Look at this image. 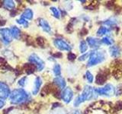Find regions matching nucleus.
Wrapping results in <instances>:
<instances>
[{
  "mask_svg": "<svg viewBox=\"0 0 122 114\" xmlns=\"http://www.w3.org/2000/svg\"><path fill=\"white\" fill-rule=\"evenodd\" d=\"M37 44L41 46V47H43V46L44 45V39L43 37H37Z\"/></svg>",
  "mask_w": 122,
  "mask_h": 114,
  "instance_id": "nucleus-29",
  "label": "nucleus"
},
{
  "mask_svg": "<svg viewBox=\"0 0 122 114\" xmlns=\"http://www.w3.org/2000/svg\"><path fill=\"white\" fill-rule=\"evenodd\" d=\"M29 61L30 62L35 64V66L37 67L38 71H42L44 68V62L39 56H37L36 54H31L29 56Z\"/></svg>",
  "mask_w": 122,
  "mask_h": 114,
  "instance_id": "nucleus-5",
  "label": "nucleus"
},
{
  "mask_svg": "<svg viewBox=\"0 0 122 114\" xmlns=\"http://www.w3.org/2000/svg\"><path fill=\"white\" fill-rule=\"evenodd\" d=\"M109 52L110 55L112 57H114V58H117V57H118L121 55L120 49L117 46H112V47H111L109 49Z\"/></svg>",
  "mask_w": 122,
  "mask_h": 114,
  "instance_id": "nucleus-13",
  "label": "nucleus"
},
{
  "mask_svg": "<svg viewBox=\"0 0 122 114\" xmlns=\"http://www.w3.org/2000/svg\"><path fill=\"white\" fill-rule=\"evenodd\" d=\"M21 18H26V19H28V20H30V19H32L33 18V11L31 9H27L22 14V16Z\"/></svg>",
  "mask_w": 122,
  "mask_h": 114,
  "instance_id": "nucleus-17",
  "label": "nucleus"
},
{
  "mask_svg": "<svg viewBox=\"0 0 122 114\" xmlns=\"http://www.w3.org/2000/svg\"><path fill=\"white\" fill-rule=\"evenodd\" d=\"M76 58V56L75 54H73L72 52H70V53L68 54V59H69V60L72 61V60H74Z\"/></svg>",
  "mask_w": 122,
  "mask_h": 114,
  "instance_id": "nucleus-31",
  "label": "nucleus"
},
{
  "mask_svg": "<svg viewBox=\"0 0 122 114\" xmlns=\"http://www.w3.org/2000/svg\"><path fill=\"white\" fill-rule=\"evenodd\" d=\"M54 83L60 89H64L65 87H66V81H65L63 78L60 77V76H58L54 79Z\"/></svg>",
  "mask_w": 122,
  "mask_h": 114,
  "instance_id": "nucleus-14",
  "label": "nucleus"
},
{
  "mask_svg": "<svg viewBox=\"0 0 122 114\" xmlns=\"http://www.w3.org/2000/svg\"><path fill=\"white\" fill-rule=\"evenodd\" d=\"M73 114H81V112H80L79 110L76 109V110H75V111L73 112Z\"/></svg>",
  "mask_w": 122,
  "mask_h": 114,
  "instance_id": "nucleus-38",
  "label": "nucleus"
},
{
  "mask_svg": "<svg viewBox=\"0 0 122 114\" xmlns=\"http://www.w3.org/2000/svg\"><path fill=\"white\" fill-rule=\"evenodd\" d=\"M88 49V44L86 41L82 40L80 42V44H79V50L82 53H85L86 51Z\"/></svg>",
  "mask_w": 122,
  "mask_h": 114,
  "instance_id": "nucleus-22",
  "label": "nucleus"
},
{
  "mask_svg": "<svg viewBox=\"0 0 122 114\" xmlns=\"http://www.w3.org/2000/svg\"><path fill=\"white\" fill-rule=\"evenodd\" d=\"M105 75L104 73H99L97 75V77H96V83L98 85H102L104 84L106 81V77H105Z\"/></svg>",
  "mask_w": 122,
  "mask_h": 114,
  "instance_id": "nucleus-18",
  "label": "nucleus"
},
{
  "mask_svg": "<svg viewBox=\"0 0 122 114\" xmlns=\"http://www.w3.org/2000/svg\"><path fill=\"white\" fill-rule=\"evenodd\" d=\"M0 35L2 41L5 43H9L12 40V36L11 34V31L8 28H0Z\"/></svg>",
  "mask_w": 122,
  "mask_h": 114,
  "instance_id": "nucleus-7",
  "label": "nucleus"
},
{
  "mask_svg": "<svg viewBox=\"0 0 122 114\" xmlns=\"http://www.w3.org/2000/svg\"><path fill=\"white\" fill-rule=\"evenodd\" d=\"M2 2H0V8L2 7Z\"/></svg>",
  "mask_w": 122,
  "mask_h": 114,
  "instance_id": "nucleus-39",
  "label": "nucleus"
},
{
  "mask_svg": "<svg viewBox=\"0 0 122 114\" xmlns=\"http://www.w3.org/2000/svg\"><path fill=\"white\" fill-rule=\"evenodd\" d=\"M51 12L53 13V15L56 18L59 19L60 18V11L57 9L56 7H51Z\"/></svg>",
  "mask_w": 122,
  "mask_h": 114,
  "instance_id": "nucleus-23",
  "label": "nucleus"
},
{
  "mask_svg": "<svg viewBox=\"0 0 122 114\" xmlns=\"http://www.w3.org/2000/svg\"><path fill=\"white\" fill-rule=\"evenodd\" d=\"M104 24L106 25H108V26H112V25H114V24H117V21L114 18H111V19H109V20L105 21Z\"/></svg>",
  "mask_w": 122,
  "mask_h": 114,
  "instance_id": "nucleus-27",
  "label": "nucleus"
},
{
  "mask_svg": "<svg viewBox=\"0 0 122 114\" xmlns=\"http://www.w3.org/2000/svg\"><path fill=\"white\" fill-rule=\"evenodd\" d=\"M17 12H18L17 10H15V9H14V10H11V13H10L11 16V17H15V15H16Z\"/></svg>",
  "mask_w": 122,
  "mask_h": 114,
  "instance_id": "nucleus-34",
  "label": "nucleus"
},
{
  "mask_svg": "<svg viewBox=\"0 0 122 114\" xmlns=\"http://www.w3.org/2000/svg\"><path fill=\"white\" fill-rule=\"evenodd\" d=\"M42 85V80L40 77H37L35 78V81H34V88H33V90H32V93L34 95H36L38 91L40 90V87Z\"/></svg>",
  "mask_w": 122,
  "mask_h": 114,
  "instance_id": "nucleus-12",
  "label": "nucleus"
},
{
  "mask_svg": "<svg viewBox=\"0 0 122 114\" xmlns=\"http://www.w3.org/2000/svg\"><path fill=\"white\" fill-rule=\"evenodd\" d=\"M26 80H27V77H23L21 79H19L18 81V85H20L21 87H24L26 85Z\"/></svg>",
  "mask_w": 122,
  "mask_h": 114,
  "instance_id": "nucleus-28",
  "label": "nucleus"
},
{
  "mask_svg": "<svg viewBox=\"0 0 122 114\" xmlns=\"http://www.w3.org/2000/svg\"><path fill=\"white\" fill-rule=\"evenodd\" d=\"M53 114H66L63 109H56L55 112H53Z\"/></svg>",
  "mask_w": 122,
  "mask_h": 114,
  "instance_id": "nucleus-33",
  "label": "nucleus"
},
{
  "mask_svg": "<svg viewBox=\"0 0 122 114\" xmlns=\"http://www.w3.org/2000/svg\"><path fill=\"white\" fill-rule=\"evenodd\" d=\"M39 25L42 28L45 32L47 33H51V25L49 24V23L44 20L43 18H40L39 19Z\"/></svg>",
  "mask_w": 122,
  "mask_h": 114,
  "instance_id": "nucleus-11",
  "label": "nucleus"
},
{
  "mask_svg": "<svg viewBox=\"0 0 122 114\" xmlns=\"http://www.w3.org/2000/svg\"><path fill=\"white\" fill-rule=\"evenodd\" d=\"M6 65V60L2 58V57H0V66H5Z\"/></svg>",
  "mask_w": 122,
  "mask_h": 114,
  "instance_id": "nucleus-32",
  "label": "nucleus"
},
{
  "mask_svg": "<svg viewBox=\"0 0 122 114\" xmlns=\"http://www.w3.org/2000/svg\"><path fill=\"white\" fill-rule=\"evenodd\" d=\"M53 73H54V75H56L57 77L60 76V74H61V67H60V65L59 64H56L54 66V67H53Z\"/></svg>",
  "mask_w": 122,
  "mask_h": 114,
  "instance_id": "nucleus-24",
  "label": "nucleus"
},
{
  "mask_svg": "<svg viewBox=\"0 0 122 114\" xmlns=\"http://www.w3.org/2000/svg\"><path fill=\"white\" fill-rule=\"evenodd\" d=\"M61 97H62L63 100L66 104H69L72 100V97H73V91H72L70 87H66L63 90L62 94H61Z\"/></svg>",
  "mask_w": 122,
  "mask_h": 114,
  "instance_id": "nucleus-8",
  "label": "nucleus"
},
{
  "mask_svg": "<svg viewBox=\"0 0 122 114\" xmlns=\"http://www.w3.org/2000/svg\"><path fill=\"white\" fill-rule=\"evenodd\" d=\"M10 31H11V36H12V37L15 38V39H18L19 36H20V33H21V31L18 28L14 26L11 28Z\"/></svg>",
  "mask_w": 122,
  "mask_h": 114,
  "instance_id": "nucleus-16",
  "label": "nucleus"
},
{
  "mask_svg": "<svg viewBox=\"0 0 122 114\" xmlns=\"http://www.w3.org/2000/svg\"><path fill=\"white\" fill-rule=\"evenodd\" d=\"M16 21H17L18 24H23V25L25 26V28H27V27L28 26V21H26L25 19H24L23 18H21L18 19V20H17Z\"/></svg>",
  "mask_w": 122,
  "mask_h": 114,
  "instance_id": "nucleus-26",
  "label": "nucleus"
},
{
  "mask_svg": "<svg viewBox=\"0 0 122 114\" xmlns=\"http://www.w3.org/2000/svg\"><path fill=\"white\" fill-rule=\"evenodd\" d=\"M90 55V52H87V53H84V54L82 56H81L79 58V61H84V60H86L87 59V57H89Z\"/></svg>",
  "mask_w": 122,
  "mask_h": 114,
  "instance_id": "nucleus-30",
  "label": "nucleus"
},
{
  "mask_svg": "<svg viewBox=\"0 0 122 114\" xmlns=\"http://www.w3.org/2000/svg\"><path fill=\"white\" fill-rule=\"evenodd\" d=\"M53 56L56 57V58H58V57H61V56H62V54H61L60 52H57V53H56V54L53 55Z\"/></svg>",
  "mask_w": 122,
  "mask_h": 114,
  "instance_id": "nucleus-36",
  "label": "nucleus"
},
{
  "mask_svg": "<svg viewBox=\"0 0 122 114\" xmlns=\"http://www.w3.org/2000/svg\"><path fill=\"white\" fill-rule=\"evenodd\" d=\"M101 43L111 46L113 44V40L110 37H105L101 40Z\"/></svg>",
  "mask_w": 122,
  "mask_h": 114,
  "instance_id": "nucleus-21",
  "label": "nucleus"
},
{
  "mask_svg": "<svg viewBox=\"0 0 122 114\" xmlns=\"http://www.w3.org/2000/svg\"><path fill=\"white\" fill-rule=\"evenodd\" d=\"M24 68H25V69L26 73L28 74V75L34 73V71H35L36 68H37V67L34 66V64H31V63H27V64H25Z\"/></svg>",
  "mask_w": 122,
  "mask_h": 114,
  "instance_id": "nucleus-15",
  "label": "nucleus"
},
{
  "mask_svg": "<svg viewBox=\"0 0 122 114\" xmlns=\"http://www.w3.org/2000/svg\"><path fill=\"white\" fill-rule=\"evenodd\" d=\"M5 21H4V20H2V21H0V26H4L5 24Z\"/></svg>",
  "mask_w": 122,
  "mask_h": 114,
  "instance_id": "nucleus-37",
  "label": "nucleus"
},
{
  "mask_svg": "<svg viewBox=\"0 0 122 114\" xmlns=\"http://www.w3.org/2000/svg\"><path fill=\"white\" fill-rule=\"evenodd\" d=\"M54 45L55 47L62 51H70L72 47L69 45L66 41L62 39H55L54 40Z\"/></svg>",
  "mask_w": 122,
  "mask_h": 114,
  "instance_id": "nucleus-6",
  "label": "nucleus"
},
{
  "mask_svg": "<svg viewBox=\"0 0 122 114\" xmlns=\"http://www.w3.org/2000/svg\"><path fill=\"white\" fill-rule=\"evenodd\" d=\"M4 5L6 8V9H9V10H14L15 7V4L13 1H4Z\"/></svg>",
  "mask_w": 122,
  "mask_h": 114,
  "instance_id": "nucleus-20",
  "label": "nucleus"
},
{
  "mask_svg": "<svg viewBox=\"0 0 122 114\" xmlns=\"http://www.w3.org/2000/svg\"><path fill=\"white\" fill-rule=\"evenodd\" d=\"M86 79L89 83H92L93 81H94V77L92 74L89 71H87L86 73Z\"/></svg>",
  "mask_w": 122,
  "mask_h": 114,
  "instance_id": "nucleus-25",
  "label": "nucleus"
},
{
  "mask_svg": "<svg viewBox=\"0 0 122 114\" xmlns=\"http://www.w3.org/2000/svg\"><path fill=\"white\" fill-rule=\"evenodd\" d=\"M5 105V102L4 100H0V109H2Z\"/></svg>",
  "mask_w": 122,
  "mask_h": 114,
  "instance_id": "nucleus-35",
  "label": "nucleus"
},
{
  "mask_svg": "<svg viewBox=\"0 0 122 114\" xmlns=\"http://www.w3.org/2000/svg\"><path fill=\"white\" fill-rule=\"evenodd\" d=\"M94 90L95 93H96L97 94L102 95V96H106V97H112L115 93V88L111 84H108V85H106L103 87L95 89Z\"/></svg>",
  "mask_w": 122,
  "mask_h": 114,
  "instance_id": "nucleus-4",
  "label": "nucleus"
},
{
  "mask_svg": "<svg viewBox=\"0 0 122 114\" xmlns=\"http://www.w3.org/2000/svg\"><path fill=\"white\" fill-rule=\"evenodd\" d=\"M86 41L91 48H98L99 47V46H100V43H101V40H99L97 38H95L92 37H87Z\"/></svg>",
  "mask_w": 122,
  "mask_h": 114,
  "instance_id": "nucleus-10",
  "label": "nucleus"
},
{
  "mask_svg": "<svg viewBox=\"0 0 122 114\" xmlns=\"http://www.w3.org/2000/svg\"><path fill=\"white\" fill-rule=\"evenodd\" d=\"M105 59V52L102 50L96 49V50L90 52L89 59V62H88L87 66L91 67V66H96V65L104 62Z\"/></svg>",
  "mask_w": 122,
  "mask_h": 114,
  "instance_id": "nucleus-2",
  "label": "nucleus"
},
{
  "mask_svg": "<svg viewBox=\"0 0 122 114\" xmlns=\"http://www.w3.org/2000/svg\"><path fill=\"white\" fill-rule=\"evenodd\" d=\"M28 95L23 89H15L10 95L11 103L13 104H19L27 100Z\"/></svg>",
  "mask_w": 122,
  "mask_h": 114,
  "instance_id": "nucleus-3",
  "label": "nucleus"
},
{
  "mask_svg": "<svg viewBox=\"0 0 122 114\" xmlns=\"http://www.w3.org/2000/svg\"><path fill=\"white\" fill-rule=\"evenodd\" d=\"M10 94V89L7 84L0 81V98L6 99Z\"/></svg>",
  "mask_w": 122,
  "mask_h": 114,
  "instance_id": "nucleus-9",
  "label": "nucleus"
},
{
  "mask_svg": "<svg viewBox=\"0 0 122 114\" xmlns=\"http://www.w3.org/2000/svg\"><path fill=\"white\" fill-rule=\"evenodd\" d=\"M110 32V29L108 28H106V27H104V26H102V27H100L99 28V29L98 30V31H97V35L98 37H102L103 35H105V34L106 33H108Z\"/></svg>",
  "mask_w": 122,
  "mask_h": 114,
  "instance_id": "nucleus-19",
  "label": "nucleus"
},
{
  "mask_svg": "<svg viewBox=\"0 0 122 114\" xmlns=\"http://www.w3.org/2000/svg\"><path fill=\"white\" fill-rule=\"evenodd\" d=\"M95 90L93 88L89 85H86L82 90V93L76 98L74 100V106L77 107L80 104H82L86 100H89L94 96Z\"/></svg>",
  "mask_w": 122,
  "mask_h": 114,
  "instance_id": "nucleus-1",
  "label": "nucleus"
}]
</instances>
